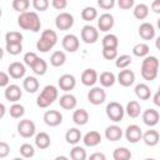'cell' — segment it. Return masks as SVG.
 I'll return each mask as SVG.
<instances>
[{
    "mask_svg": "<svg viewBox=\"0 0 160 160\" xmlns=\"http://www.w3.org/2000/svg\"><path fill=\"white\" fill-rule=\"evenodd\" d=\"M18 25L22 30H30L32 32H38L41 28V21L35 11H24L20 12L18 18Z\"/></svg>",
    "mask_w": 160,
    "mask_h": 160,
    "instance_id": "6da1fadb",
    "label": "cell"
},
{
    "mask_svg": "<svg viewBox=\"0 0 160 160\" xmlns=\"http://www.w3.org/2000/svg\"><path fill=\"white\" fill-rule=\"evenodd\" d=\"M159 72V60L156 56L148 55L141 62V76L146 81H152L156 79Z\"/></svg>",
    "mask_w": 160,
    "mask_h": 160,
    "instance_id": "7a4b0ae2",
    "label": "cell"
},
{
    "mask_svg": "<svg viewBox=\"0 0 160 160\" xmlns=\"http://www.w3.org/2000/svg\"><path fill=\"white\" fill-rule=\"evenodd\" d=\"M56 42H58V34L51 29H46L41 32V36L36 42V49L40 52H48L56 45Z\"/></svg>",
    "mask_w": 160,
    "mask_h": 160,
    "instance_id": "3957f363",
    "label": "cell"
},
{
    "mask_svg": "<svg viewBox=\"0 0 160 160\" xmlns=\"http://www.w3.org/2000/svg\"><path fill=\"white\" fill-rule=\"evenodd\" d=\"M59 96V91H58V88L54 86V85H46L44 86V89L41 90L40 95L38 96L36 99V105L39 108H48L50 106Z\"/></svg>",
    "mask_w": 160,
    "mask_h": 160,
    "instance_id": "277c9868",
    "label": "cell"
},
{
    "mask_svg": "<svg viewBox=\"0 0 160 160\" xmlns=\"http://www.w3.org/2000/svg\"><path fill=\"white\" fill-rule=\"evenodd\" d=\"M105 111H106L108 118H109L111 121H114V122L121 121L122 118H124V114H125V109H124L122 105H121L120 102H118V101H111V102H109V104L106 105Z\"/></svg>",
    "mask_w": 160,
    "mask_h": 160,
    "instance_id": "5b68a950",
    "label": "cell"
},
{
    "mask_svg": "<svg viewBox=\"0 0 160 160\" xmlns=\"http://www.w3.org/2000/svg\"><path fill=\"white\" fill-rule=\"evenodd\" d=\"M36 131V126L34 124V121H31L30 119H24L20 120V122L18 124V132L20 136L28 139L31 138Z\"/></svg>",
    "mask_w": 160,
    "mask_h": 160,
    "instance_id": "8992f818",
    "label": "cell"
},
{
    "mask_svg": "<svg viewBox=\"0 0 160 160\" xmlns=\"http://www.w3.org/2000/svg\"><path fill=\"white\" fill-rule=\"evenodd\" d=\"M80 36L85 44H95L99 39V30L91 25H85L81 29Z\"/></svg>",
    "mask_w": 160,
    "mask_h": 160,
    "instance_id": "52a82bcc",
    "label": "cell"
},
{
    "mask_svg": "<svg viewBox=\"0 0 160 160\" xmlns=\"http://www.w3.org/2000/svg\"><path fill=\"white\" fill-rule=\"evenodd\" d=\"M74 25V16L70 12H60L55 18V26L59 30H69Z\"/></svg>",
    "mask_w": 160,
    "mask_h": 160,
    "instance_id": "ba28073f",
    "label": "cell"
},
{
    "mask_svg": "<svg viewBox=\"0 0 160 160\" xmlns=\"http://www.w3.org/2000/svg\"><path fill=\"white\" fill-rule=\"evenodd\" d=\"M105 99H106V92L102 88L94 86L88 92V100L92 105H101L105 101Z\"/></svg>",
    "mask_w": 160,
    "mask_h": 160,
    "instance_id": "9c48e42d",
    "label": "cell"
},
{
    "mask_svg": "<svg viewBox=\"0 0 160 160\" xmlns=\"http://www.w3.org/2000/svg\"><path fill=\"white\" fill-rule=\"evenodd\" d=\"M125 138L131 144H136L138 141H140L142 139V130L139 125H129L125 130Z\"/></svg>",
    "mask_w": 160,
    "mask_h": 160,
    "instance_id": "30bf717a",
    "label": "cell"
},
{
    "mask_svg": "<svg viewBox=\"0 0 160 160\" xmlns=\"http://www.w3.org/2000/svg\"><path fill=\"white\" fill-rule=\"evenodd\" d=\"M61 44H62L64 50H66L69 52H75L79 49L80 41H79V38L76 35H74V34H66L62 38Z\"/></svg>",
    "mask_w": 160,
    "mask_h": 160,
    "instance_id": "8fae6325",
    "label": "cell"
},
{
    "mask_svg": "<svg viewBox=\"0 0 160 160\" xmlns=\"http://www.w3.org/2000/svg\"><path fill=\"white\" fill-rule=\"evenodd\" d=\"M22 92H21V89L19 85L16 84H11V85H8L5 88V91H4V96L8 101H11V102H18L21 98Z\"/></svg>",
    "mask_w": 160,
    "mask_h": 160,
    "instance_id": "7c38bea8",
    "label": "cell"
},
{
    "mask_svg": "<svg viewBox=\"0 0 160 160\" xmlns=\"http://www.w3.org/2000/svg\"><path fill=\"white\" fill-rule=\"evenodd\" d=\"M44 122L48 126H58L62 122V115L58 110H48L44 114Z\"/></svg>",
    "mask_w": 160,
    "mask_h": 160,
    "instance_id": "4fadbf2b",
    "label": "cell"
},
{
    "mask_svg": "<svg viewBox=\"0 0 160 160\" xmlns=\"http://www.w3.org/2000/svg\"><path fill=\"white\" fill-rule=\"evenodd\" d=\"M121 86H125V88H129L134 84L135 81V72L132 70H129V69H122L120 70L119 75H118V80H116Z\"/></svg>",
    "mask_w": 160,
    "mask_h": 160,
    "instance_id": "5bb4252c",
    "label": "cell"
},
{
    "mask_svg": "<svg viewBox=\"0 0 160 160\" xmlns=\"http://www.w3.org/2000/svg\"><path fill=\"white\" fill-rule=\"evenodd\" d=\"M58 84H59V88L62 91L69 92L70 90H72L76 86V80H75V76L74 75H71V74H64V75H61L59 78Z\"/></svg>",
    "mask_w": 160,
    "mask_h": 160,
    "instance_id": "9a60e30c",
    "label": "cell"
},
{
    "mask_svg": "<svg viewBox=\"0 0 160 160\" xmlns=\"http://www.w3.org/2000/svg\"><path fill=\"white\" fill-rule=\"evenodd\" d=\"M159 120H160V114H159V111L155 110V109H151V108H150V109H146V110L142 112V121H144L145 125H148V126H150V128L158 125Z\"/></svg>",
    "mask_w": 160,
    "mask_h": 160,
    "instance_id": "2e32d148",
    "label": "cell"
},
{
    "mask_svg": "<svg viewBox=\"0 0 160 160\" xmlns=\"http://www.w3.org/2000/svg\"><path fill=\"white\" fill-rule=\"evenodd\" d=\"M115 24V20H114V16L109 12H105L102 15H100V18L98 19V28L100 31H109L112 29Z\"/></svg>",
    "mask_w": 160,
    "mask_h": 160,
    "instance_id": "e0dca14e",
    "label": "cell"
},
{
    "mask_svg": "<svg viewBox=\"0 0 160 160\" xmlns=\"http://www.w3.org/2000/svg\"><path fill=\"white\" fill-rule=\"evenodd\" d=\"M8 72L12 79H21V78H24V75L26 72V69H25V65L22 62L14 61L9 65Z\"/></svg>",
    "mask_w": 160,
    "mask_h": 160,
    "instance_id": "ac0fdd59",
    "label": "cell"
},
{
    "mask_svg": "<svg viewBox=\"0 0 160 160\" xmlns=\"http://www.w3.org/2000/svg\"><path fill=\"white\" fill-rule=\"evenodd\" d=\"M99 80V75L95 69H85L81 74V82L85 86H94Z\"/></svg>",
    "mask_w": 160,
    "mask_h": 160,
    "instance_id": "d6986e66",
    "label": "cell"
},
{
    "mask_svg": "<svg viewBox=\"0 0 160 160\" xmlns=\"http://www.w3.org/2000/svg\"><path fill=\"white\" fill-rule=\"evenodd\" d=\"M82 142H84L85 146L94 148V146H96L101 142V135H100L99 131H95V130L88 131L82 138Z\"/></svg>",
    "mask_w": 160,
    "mask_h": 160,
    "instance_id": "ffe728a7",
    "label": "cell"
},
{
    "mask_svg": "<svg viewBox=\"0 0 160 160\" xmlns=\"http://www.w3.org/2000/svg\"><path fill=\"white\" fill-rule=\"evenodd\" d=\"M139 35L144 40H151L155 36V28L150 22H142L139 26Z\"/></svg>",
    "mask_w": 160,
    "mask_h": 160,
    "instance_id": "44dd1931",
    "label": "cell"
},
{
    "mask_svg": "<svg viewBox=\"0 0 160 160\" xmlns=\"http://www.w3.org/2000/svg\"><path fill=\"white\" fill-rule=\"evenodd\" d=\"M59 104L62 109L65 110H72L76 108V104H78V100L76 98L72 95V94H64L62 96H60V100H59Z\"/></svg>",
    "mask_w": 160,
    "mask_h": 160,
    "instance_id": "7402d4cb",
    "label": "cell"
},
{
    "mask_svg": "<svg viewBox=\"0 0 160 160\" xmlns=\"http://www.w3.org/2000/svg\"><path fill=\"white\" fill-rule=\"evenodd\" d=\"M105 138L109 141H119L122 138V130L118 125H110L105 129Z\"/></svg>",
    "mask_w": 160,
    "mask_h": 160,
    "instance_id": "603a6c76",
    "label": "cell"
},
{
    "mask_svg": "<svg viewBox=\"0 0 160 160\" xmlns=\"http://www.w3.org/2000/svg\"><path fill=\"white\" fill-rule=\"evenodd\" d=\"M142 140L148 146H155V145H158V142L160 140V135L156 130L150 129L142 134Z\"/></svg>",
    "mask_w": 160,
    "mask_h": 160,
    "instance_id": "cb8c5ba5",
    "label": "cell"
},
{
    "mask_svg": "<svg viewBox=\"0 0 160 160\" xmlns=\"http://www.w3.org/2000/svg\"><path fill=\"white\" fill-rule=\"evenodd\" d=\"M50 144H51V139H50L48 132L41 131V132L36 134V136H35V145H36V148H39L40 150H45V149H48L50 146Z\"/></svg>",
    "mask_w": 160,
    "mask_h": 160,
    "instance_id": "d4e9b609",
    "label": "cell"
},
{
    "mask_svg": "<svg viewBox=\"0 0 160 160\" xmlns=\"http://www.w3.org/2000/svg\"><path fill=\"white\" fill-rule=\"evenodd\" d=\"M22 88L30 94H34L39 90V80L35 76H26L22 81Z\"/></svg>",
    "mask_w": 160,
    "mask_h": 160,
    "instance_id": "484cf974",
    "label": "cell"
},
{
    "mask_svg": "<svg viewBox=\"0 0 160 160\" xmlns=\"http://www.w3.org/2000/svg\"><path fill=\"white\" fill-rule=\"evenodd\" d=\"M82 135H81V131L76 128H71L66 131L65 134V140L68 144H71V145H76L80 140H81Z\"/></svg>",
    "mask_w": 160,
    "mask_h": 160,
    "instance_id": "4316f807",
    "label": "cell"
},
{
    "mask_svg": "<svg viewBox=\"0 0 160 160\" xmlns=\"http://www.w3.org/2000/svg\"><path fill=\"white\" fill-rule=\"evenodd\" d=\"M135 95L140 100H149L150 96H151V90L146 84L140 82V84H138L135 86Z\"/></svg>",
    "mask_w": 160,
    "mask_h": 160,
    "instance_id": "83f0119b",
    "label": "cell"
},
{
    "mask_svg": "<svg viewBox=\"0 0 160 160\" xmlns=\"http://www.w3.org/2000/svg\"><path fill=\"white\" fill-rule=\"evenodd\" d=\"M72 121L76 125H85L89 121V112L85 109H78L72 114Z\"/></svg>",
    "mask_w": 160,
    "mask_h": 160,
    "instance_id": "f1b7e54d",
    "label": "cell"
},
{
    "mask_svg": "<svg viewBox=\"0 0 160 160\" xmlns=\"http://www.w3.org/2000/svg\"><path fill=\"white\" fill-rule=\"evenodd\" d=\"M65 61H66V55H65V52L61 51V50L54 51V52L51 54V56H50V64H51L52 66H55V68L62 66V65L65 64Z\"/></svg>",
    "mask_w": 160,
    "mask_h": 160,
    "instance_id": "f546056e",
    "label": "cell"
},
{
    "mask_svg": "<svg viewBox=\"0 0 160 160\" xmlns=\"http://www.w3.org/2000/svg\"><path fill=\"white\" fill-rule=\"evenodd\" d=\"M99 81L104 88H110L115 84L116 78H115L114 72H111V71H102L99 76Z\"/></svg>",
    "mask_w": 160,
    "mask_h": 160,
    "instance_id": "4dcf8cb0",
    "label": "cell"
},
{
    "mask_svg": "<svg viewBox=\"0 0 160 160\" xmlns=\"http://www.w3.org/2000/svg\"><path fill=\"white\" fill-rule=\"evenodd\" d=\"M132 14L134 16L138 19V20H144L148 18L149 15V6L146 4H138L134 6V10H132Z\"/></svg>",
    "mask_w": 160,
    "mask_h": 160,
    "instance_id": "1f68e13d",
    "label": "cell"
},
{
    "mask_svg": "<svg viewBox=\"0 0 160 160\" xmlns=\"http://www.w3.org/2000/svg\"><path fill=\"white\" fill-rule=\"evenodd\" d=\"M125 111H126V114H128L130 118L135 119V118H138V116L140 115V112H141L140 104H139L136 100H131V101H129V102H128Z\"/></svg>",
    "mask_w": 160,
    "mask_h": 160,
    "instance_id": "d6a6232c",
    "label": "cell"
},
{
    "mask_svg": "<svg viewBox=\"0 0 160 160\" xmlns=\"http://www.w3.org/2000/svg\"><path fill=\"white\" fill-rule=\"evenodd\" d=\"M32 71L35 75H39V76H42L45 75V72L48 71V62L41 59V58H38V60L34 62V65L31 66Z\"/></svg>",
    "mask_w": 160,
    "mask_h": 160,
    "instance_id": "836d02e7",
    "label": "cell"
},
{
    "mask_svg": "<svg viewBox=\"0 0 160 160\" xmlns=\"http://www.w3.org/2000/svg\"><path fill=\"white\" fill-rule=\"evenodd\" d=\"M149 51H150V48L148 44L145 42H139L136 44L134 48H132V54L138 58H145L149 55Z\"/></svg>",
    "mask_w": 160,
    "mask_h": 160,
    "instance_id": "e575fe53",
    "label": "cell"
},
{
    "mask_svg": "<svg viewBox=\"0 0 160 160\" xmlns=\"http://www.w3.org/2000/svg\"><path fill=\"white\" fill-rule=\"evenodd\" d=\"M118 45H119V39L115 34H108L102 38V48L118 49Z\"/></svg>",
    "mask_w": 160,
    "mask_h": 160,
    "instance_id": "d590c367",
    "label": "cell"
},
{
    "mask_svg": "<svg viewBox=\"0 0 160 160\" xmlns=\"http://www.w3.org/2000/svg\"><path fill=\"white\" fill-rule=\"evenodd\" d=\"M112 158L114 160H129L131 158V152L128 148H118L114 150L112 152Z\"/></svg>",
    "mask_w": 160,
    "mask_h": 160,
    "instance_id": "8d00e7d4",
    "label": "cell"
},
{
    "mask_svg": "<svg viewBox=\"0 0 160 160\" xmlns=\"http://www.w3.org/2000/svg\"><path fill=\"white\" fill-rule=\"evenodd\" d=\"M81 18L85 21H92L98 18V10L92 6H86L81 11Z\"/></svg>",
    "mask_w": 160,
    "mask_h": 160,
    "instance_id": "74e56055",
    "label": "cell"
},
{
    "mask_svg": "<svg viewBox=\"0 0 160 160\" xmlns=\"http://www.w3.org/2000/svg\"><path fill=\"white\" fill-rule=\"evenodd\" d=\"M9 112H10V116H11V118H14V119H20V118L25 114V108H24L21 104L14 102V104L10 106Z\"/></svg>",
    "mask_w": 160,
    "mask_h": 160,
    "instance_id": "f35d334b",
    "label": "cell"
},
{
    "mask_svg": "<svg viewBox=\"0 0 160 160\" xmlns=\"http://www.w3.org/2000/svg\"><path fill=\"white\" fill-rule=\"evenodd\" d=\"M131 61H132L131 56L124 54V55H120V56L116 58V60H115V66H116L118 69H126V68L131 64Z\"/></svg>",
    "mask_w": 160,
    "mask_h": 160,
    "instance_id": "ab89813d",
    "label": "cell"
},
{
    "mask_svg": "<svg viewBox=\"0 0 160 160\" xmlns=\"http://www.w3.org/2000/svg\"><path fill=\"white\" fill-rule=\"evenodd\" d=\"M86 151L81 146H74L70 151V158L72 160H85L86 159Z\"/></svg>",
    "mask_w": 160,
    "mask_h": 160,
    "instance_id": "60d3db41",
    "label": "cell"
},
{
    "mask_svg": "<svg viewBox=\"0 0 160 160\" xmlns=\"http://www.w3.org/2000/svg\"><path fill=\"white\" fill-rule=\"evenodd\" d=\"M11 6L15 11L24 12V11H28V9L30 6V0H12Z\"/></svg>",
    "mask_w": 160,
    "mask_h": 160,
    "instance_id": "b9f144b4",
    "label": "cell"
},
{
    "mask_svg": "<svg viewBox=\"0 0 160 160\" xmlns=\"http://www.w3.org/2000/svg\"><path fill=\"white\" fill-rule=\"evenodd\" d=\"M5 41L6 44H16L22 41V34L19 31H9L5 35Z\"/></svg>",
    "mask_w": 160,
    "mask_h": 160,
    "instance_id": "7bdbcfd3",
    "label": "cell"
},
{
    "mask_svg": "<svg viewBox=\"0 0 160 160\" xmlns=\"http://www.w3.org/2000/svg\"><path fill=\"white\" fill-rule=\"evenodd\" d=\"M20 155L22 156V158H32L34 155H35V150H34V146L31 145V144H29V142H25V144H22L21 146H20Z\"/></svg>",
    "mask_w": 160,
    "mask_h": 160,
    "instance_id": "ee69618b",
    "label": "cell"
},
{
    "mask_svg": "<svg viewBox=\"0 0 160 160\" xmlns=\"http://www.w3.org/2000/svg\"><path fill=\"white\" fill-rule=\"evenodd\" d=\"M6 51L10 55H19L22 51V44L21 42H16V44H6L5 46Z\"/></svg>",
    "mask_w": 160,
    "mask_h": 160,
    "instance_id": "f6af8a7d",
    "label": "cell"
},
{
    "mask_svg": "<svg viewBox=\"0 0 160 160\" xmlns=\"http://www.w3.org/2000/svg\"><path fill=\"white\" fill-rule=\"evenodd\" d=\"M102 56L106 60H115L118 58V49L112 48H102Z\"/></svg>",
    "mask_w": 160,
    "mask_h": 160,
    "instance_id": "bcb514c9",
    "label": "cell"
},
{
    "mask_svg": "<svg viewBox=\"0 0 160 160\" xmlns=\"http://www.w3.org/2000/svg\"><path fill=\"white\" fill-rule=\"evenodd\" d=\"M49 0H32V6L38 11H45L49 8Z\"/></svg>",
    "mask_w": 160,
    "mask_h": 160,
    "instance_id": "7dc6e473",
    "label": "cell"
},
{
    "mask_svg": "<svg viewBox=\"0 0 160 160\" xmlns=\"http://www.w3.org/2000/svg\"><path fill=\"white\" fill-rule=\"evenodd\" d=\"M38 58H39V56H38L35 52L29 51V52H26V54L24 55V59H22V60H24V64H25V65H28V66L31 68V66L34 65V62L38 60Z\"/></svg>",
    "mask_w": 160,
    "mask_h": 160,
    "instance_id": "c3c4849f",
    "label": "cell"
},
{
    "mask_svg": "<svg viewBox=\"0 0 160 160\" xmlns=\"http://www.w3.org/2000/svg\"><path fill=\"white\" fill-rule=\"evenodd\" d=\"M116 0H98V5L104 10H110L115 6Z\"/></svg>",
    "mask_w": 160,
    "mask_h": 160,
    "instance_id": "681fc988",
    "label": "cell"
},
{
    "mask_svg": "<svg viewBox=\"0 0 160 160\" xmlns=\"http://www.w3.org/2000/svg\"><path fill=\"white\" fill-rule=\"evenodd\" d=\"M134 4H135V0H118V5L122 10H129L134 8Z\"/></svg>",
    "mask_w": 160,
    "mask_h": 160,
    "instance_id": "f907efd6",
    "label": "cell"
},
{
    "mask_svg": "<svg viewBox=\"0 0 160 160\" xmlns=\"http://www.w3.org/2000/svg\"><path fill=\"white\" fill-rule=\"evenodd\" d=\"M51 5L56 10H64L68 6V0H52Z\"/></svg>",
    "mask_w": 160,
    "mask_h": 160,
    "instance_id": "816d5d0a",
    "label": "cell"
},
{
    "mask_svg": "<svg viewBox=\"0 0 160 160\" xmlns=\"http://www.w3.org/2000/svg\"><path fill=\"white\" fill-rule=\"evenodd\" d=\"M9 81H10V75L9 72L6 74L5 71H1L0 72V86L1 88H6L9 85Z\"/></svg>",
    "mask_w": 160,
    "mask_h": 160,
    "instance_id": "f5cc1de1",
    "label": "cell"
},
{
    "mask_svg": "<svg viewBox=\"0 0 160 160\" xmlns=\"http://www.w3.org/2000/svg\"><path fill=\"white\" fill-rule=\"evenodd\" d=\"M9 152H10V146L5 141H1L0 142V159H4L5 156H8Z\"/></svg>",
    "mask_w": 160,
    "mask_h": 160,
    "instance_id": "db71d44e",
    "label": "cell"
},
{
    "mask_svg": "<svg viewBox=\"0 0 160 160\" xmlns=\"http://www.w3.org/2000/svg\"><path fill=\"white\" fill-rule=\"evenodd\" d=\"M151 10L155 14H160V0H154L151 2Z\"/></svg>",
    "mask_w": 160,
    "mask_h": 160,
    "instance_id": "11a10c76",
    "label": "cell"
},
{
    "mask_svg": "<svg viewBox=\"0 0 160 160\" xmlns=\"http://www.w3.org/2000/svg\"><path fill=\"white\" fill-rule=\"evenodd\" d=\"M91 160H105V155L102 152H94L90 155Z\"/></svg>",
    "mask_w": 160,
    "mask_h": 160,
    "instance_id": "9f6ffc18",
    "label": "cell"
},
{
    "mask_svg": "<svg viewBox=\"0 0 160 160\" xmlns=\"http://www.w3.org/2000/svg\"><path fill=\"white\" fill-rule=\"evenodd\" d=\"M152 101H154V104H155L156 106L160 108V91H158V92L152 96Z\"/></svg>",
    "mask_w": 160,
    "mask_h": 160,
    "instance_id": "6f0895ef",
    "label": "cell"
},
{
    "mask_svg": "<svg viewBox=\"0 0 160 160\" xmlns=\"http://www.w3.org/2000/svg\"><path fill=\"white\" fill-rule=\"evenodd\" d=\"M0 109H1V112H0V118H4V115H5V111H6V110H5V105H4V104H1V105H0Z\"/></svg>",
    "mask_w": 160,
    "mask_h": 160,
    "instance_id": "680465c9",
    "label": "cell"
},
{
    "mask_svg": "<svg viewBox=\"0 0 160 160\" xmlns=\"http://www.w3.org/2000/svg\"><path fill=\"white\" fill-rule=\"evenodd\" d=\"M155 46H156V49H158V50H160V36L155 40Z\"/></svg>",
    "mask_w": 160,
    "mask_h": 160,
    "instance_id": "91938a15",
    "label": "cell"
},
{
    "mask_svg": "<svg viewBox=\"0 0 160 160\" xmlns=\"http://www.w3.org/2000/svg\"><path fill=\"white\" fill-rule=\"evenodd\" d=\"M60 159H62V160H66L68 158H66V156H58V158H56V160H60Z\"/></svg>",
    "mask_w": 160,
    "mask_h": 160,
    "instance_id": "94428289",
    "label": "cell"
},
{
    "mask_svg": "<svg viewBox=\"0 0 160 160\" xmlns=\"http://www.w3.org/2000/svg\"><path fill=\"white\" fill-rule=\"evenodd\" d=\"M158 28H159V30H160V18L158 19Z\"/></svg>",
    "mask_w": 160,
    "mask_h": 160,
    "instance_id": "6125c7cd",
    "label": "cell"
},
{
    "mask_svg": "<svg viewBox=\"0 0 160 160\" xmlns=\"http://www.w3.org/2000/svg\"><path fill=\"white\" fill-rule=\"evenodd\" d=\"M158 91H160V85H159V89H158Z\"/></svg>",
    "mask_w": 160,
    "mask_h": 160,
    "instance_id": "be15d7a7",
    "label": "cell"
}]
</instances>
